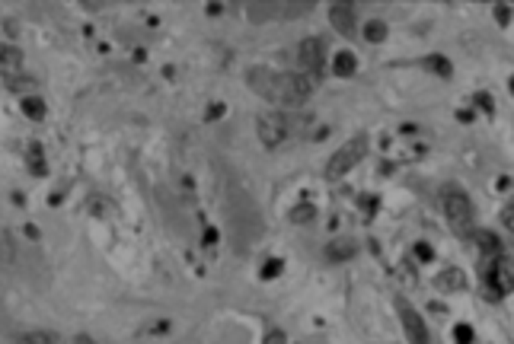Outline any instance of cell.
Here are the masks:
<instances>
[{
	"mask_svg": "<svg viewBox=\"0 0 514 344\" xmlns=\"http://www.w3.org/2000/svg\"><path fill=\"white\" fill-rule=\"evenodd\" d=\"M313 217H316L313 204H297L294 211H291V220H294V223H313Z\"/></svg>",
	"mask_w": 514,
	"mask_h": 344,
	"instance_id": "obj_19",
	"label": "cell"
},
{
	"mask_svg": "<svg viewBox=\"0 0 514 344\" xmlns=\"http://www.w3.org/2000/svg\"><path fill=\"white\" fill-rule=\"evenodd\" d=\"M329 23L336 32L342 35H355V23H358V13H355V3H332L329 7Z\"/></svg>",
	"mask_w": 514,
	"mask_h": 344,
	"instance_id": "obj_8",
	"label": "cell"
},
{
	"mask_svg": "<svg viewBox=\"0 0 514 344\" xmlns=\"http://www.w3.org/2000/svg\"><path fill=\"white\" fill-rule=\"evenodd\" d=\"M482 278H486V284H489V290L495 296L511 294V265H508L505 255H498L492 265H486V268H482Z\"/></svg>",
	"mask_w": 514,
	"mask_h": 344,
	"instance_id": "obj_6",
	"label": "cell"
},
{
	"mask_svg": "<svg viewBox=\"0 0 514 344\" xmlns=\"http://www.w3.org/2000/svg\"><path fill=\"white\" fill-rule=\"evenodd\" d=\"M476 106H479V108H486V115H492V112H495V102H492V96H489V93H476Z\"/></svg>",
	"mask_w": 514,
	"mask_h": 344,
	"instance_id": "obj_23",
	"label": "cell"
},
{
	"mask_svg": "<svg viewBox=\"0 0 514 344\" xmlns=\"http://www.w3.org/2000/svg\"><path fill=\"white\" fill-rule=\"evenodd\" d=\"M256 128L266 147H278L282 140H288V118L284 115H262L256 122Z\"/></svg>",
	"mask_w": 514,
	"mask_h": 344,
	"instance_id": "obj_7",
	"label": "cell"
},
{
	"mask_svg": "<svg viewBox=\"0 0 514 344\" xmlns=\"http://www.w3.org/2000/svg\"><path fill=\"white\" fill-rule=\"evenodd\" d=\"M282 271H284V262H282V258H268V262L262 265V278L272 280V278H278Z\"/></svg>",
	"mask_w": 514,
	"mask_h": 344,
	"instance_id": "obj_20",
	"label": "cell"
},
{
	"mask_svg": "<svg viewBox=\"0 0 514 344\" xmlns=\"http://www.w3.org/2000/svg\"><path fill=\"white\" fill-rule=\"evenodd\" d=\"M502 223H505V227H514V207L511 204L502 211Z\"/></svg>",
	"mask_w": 514,
	"mask_h": 344,
	"instance_id": "obj_27",
	"label": "cell"
},
{
	"mask_svg": "<svg viewBox=\"0 0 514 344\" xmlns=\"http://www.w3.org/2000/svg\"><path fill=\"white\" fill-rule=\"evenodd\" d=\"M205 242H208V246H214V242H217V229L214 227H205Z\"/></svg>",
	"mask_w": 514,
	"mask_h": 344,
	"instance_id": "obj_28",
	"label": "cell"
},
{
	"mask_svg": "<svg viewBox=\"0 0 514 344\" xmlns=\"http://www.w3.org/2000/svg\"><path fill=\"white\" fill-rule=\"evenodd\" d=\"M7 86H10V90H13V93H23V96H29V93H26V90L33 86V80H17V77H10V80H7Z\"/></svg>",
	"mask_w": 514,
	"mask_h": 344,
	"instance_id": "obj_24",
	"label": "cell"
},
{
	"mask_svg": "<svg viewBox=\"0 0 514 344\" xmlns=\"http://www.w3.org/2000/svg\"><path fill=\"white\" fill-rule=\"evenodd\" d=\"M23 115H29L33 122H42L45 118V112H48V106H45V99L42 96H35V93H29V96H23Z\"/></svg>",
	"mask_w": 514,
	"mask_h": 344,
	"instance_id": "obj_15",
	"label": "cell"
},
{
	"mask_svg": "<svg viewBox=\"0 0 514 344\" xmlns=\"http://www.w3.org/2000/svg\"><path fill=\"white\" fill-rule=\"evenodd\" d=\"M441 204H444V213H448V220L454 229H470L473 227V201H470V195H466L463 189H444L441 191Z\"/></svg>",
	"mask_w": 514,
	"mask_h": 344,
	"instance_id": "obj_3",
	"label": "cell"
},
{
	"mask_svg": "<svg viewBox=\"0 0 514 344\" xmlns=\"http://www.w3.org/2000/svg\"><path fill=\"white\" fill-rule=\"evenodd\" d=\"M26 163H29L33 175H45V172H48V166H45V150H42L39 140H33V144L26 147Z\"/></svg>",
	"mask_w": 514,
	"mask_h": 344,
	"instance_id": "obj_13",
	"label": "cell"
},
{
	"mask_svg": "<svg viewBox=\"0 0 514 344\" xmlns=\"http://www.w3.org/2000/svg\"><path fill=\"white\" fill-rule=\"evenodd\" d=\"M221 115H224V106H221V102L208 108V118H211V122H214V118H221Z\"/></svg>",
	"mask_w": 514,
	"mask_h": 344,
	"instance_id": "obj_29",
	"label": "cell"
},
{
	"mask_svg": "<svg viewBox=\"0 0 514 344\" xmlns=\"http://www.w3.org/2000/svg\"><path fill=\"white\" fill-rule=\"evenodd\" d=\"M396 312H399V322H403V332H406L409 344H432V335H428V325L425 319L419 316L415 306H409L403 296L396 300Z\"/></svg>",
	"mask_w": 514,
	"mask_h": 344,
	"instance_id": "obj_4",
	"label": "cell"
},
{
	"mask_svg": "<svg viewBox=\"0 0 514 344\" xmlns=\"http://www.w3.org/2000/svg\"><path fill=\"white\" fill-rule=\"evenodd\" d=\"M332 74H339V77L358 74V57L351 55V51H339V55H332Z\"/></svg>",
	"mask_w": 514,
	"mask_h": 344,
	"instance_id": "obj_12",
	"label": "cell"
},
{
	"mask_svg": "<svg viewBox=\"0 0 514 344\" xmlns=\"http://www.w3.org/2000/svg\"><path fill=\"white\" fill-rule=\"evenodd\" d=\"M17 70H23V51L17 45H0V74L10 80Z\"/></svg>",
	"mask_w": 514,
	"mask_h": 344,
	"instance_id": "obj_10",
	"label": "cell"
},
{
	"mask_svg": "<svg viewBox=\"0 0 514 344\" xmlns=\"http://www.w3.org/2000/svg\"><path fill=\"white\" fill-rule=\"evenodd\" d=\"M297 61L304 64V70L307 74H323V67H326V45L320 35H310V39H304L297 45Z\"/></svg>",
	"mask_w": 514,
	"mask_h": 344,
	"instance_id": "obj_5",
	"label": "cell"
},
{
	"mask_svg": "<svg viewBox=\"0 0 514 344\" xmlns=\"http://www.w3.org/2000/svg\"><path fill=\"white\" fill-rule=\"evenodd\" d=\"M387 32H390V29H387L383 19H367L365 23V39L371 41V45H380V41L387 39Z\"/></svg>",
	"mask_w": 514,
	"mask_h": 344,
	"instance_id": "obj_16",
	"label": "cell"
},
{
	"mask_svg": "<svg viewBox=\"0 0 514 344\" xmlns=\"http://www.w3.org/2000/svg\"><path fill=\"white\" fill-rule=\"evenodd\" d=\"M262 344H288V338H284L282 328H272V332L266 335V341H262Z\"/></svg>",
	"mask_w": 514,
	"mask_h": 344,
	"instance_id": "obj_26",
	"label": "cell"
},
{
	"mask_svg": "<svg viewBox=\"0 0 514 344\" xmlns=\"http://www.w3.org/2000/svg\"><path fill=\"white\" fill-rule=\"evenodd\" d=\"M58 338L51 335V332H26L19 335V344H55Z\"/></svg>",
	"mask_w": 514,
	"mask_h": 344,
	"instance_id": "obj_18",
	"label": "cell"
},
{
	"mask_svg": "<svg viewBox=\"0 0 514 344\" xmlns=\"http://www.w3.org/2000/svg\"><path fill=\"white\" fill-rule=\"evenodd\" d=\"M434 287L444 290V294H448V290H457V294H460V290H466V274L460 268H444L438 278H434Z\"/></svg>",
	"mask_w": 514,
	"mask_h": 344,
	"instance_id": "obj_11",
	"label": "cell"
},
{
	"mask_svg": "<svg viewBox=\"0 0 514 344\" xmlns=\"http://www.w3.org/2000/svg\"><path fill=\"white\" fill-rule=\"evenodd\" d=\"M476 242H479V249L489 255V258H498V255H505V246H502V239H498L495 233H489V229L476 233Z\"/></svg>",
	"mask_w": 514,
	"mask_h": 344,
	"instance_id": "obj_14",
	"label": "cell"
},
{
	"mask_svg": "<svg viewBox=\"0 0 514 344\" xmlns=\"http://www.w3.org/2000/svg\"><path fill=\"white\" fill-rule=\"evenodd\" d=\"M355 255H358V242H355V239L339 236V239H332L329 246H326V258H329V262H351Z\"/></svg>",
	"mask_w": 514,
	"mask_h": 344,
	"instance_id": "obj_9",
	"label": "cell"
},
{
	"mask_svg": "<svg viewBox=\"0 0 514 344\" xmlns=\"http://www.w3.org/2000/svg\"><path fill=\"white\" fill-rule=\"evenodd\" d=\"M425 67H428L432 74L444 77V80H448V77L454 74V67H450V61H448L444 55H432V57H425Z\"/></svg>",
	"mask_w": 514,
	"mask_h": 344,
	"instance_id": "obj_17",
	"label": "cell"
},
{
	"mask_svg": "<svg viewBox=\"0 0 514 344\" xmlns=\"http://www.w3.org/2000/svg\"><path fill=\"white\" fill-rule=\"evenodd\" d=\"M246 83L253 93L262 99L275 102L282 108H300L313 96V80L307 74H291V70H268V67H256L246 74Z\"/></svg>",
	"mask_w": 514,
	"mask_h": 344,
	"instance_id": "obj_1",
	"label": "cell"
},
{
	"mask_svg": "<svg viewBox=\"0 0 514 344\" xmlns=\"http://www.w3.org/2000/svg\"><path fill=\"white\" fill-rule=\"evenodd\" d=\"M508 13H511V7H508V3H498V7H495L498 26H508V23H511V17H508Z\"/></svg>",
	"mask_w": 514,
	"mask_h": 344,
	"instance_id": "obj_25",
	"label": "cell"
},
{
	"mask_svg": "<svg viewBox=\"0 0 514 344\" xmlns=\"http://www.w3.org/2000/svg\"><path fill=\"white\" fill-rule=\"evenodd\" d=\"M367 147H371V144H367V134H355V137H349L336 153L329 156V163H326V179L336 182V179H342V175H349V172L367 156Z\"/></svg>",
	"mask_w": 514,
	"mask_h": 344,
	"instance_id": "obj_2",
	"label": "cell"
},
{
	"mask_svg": "<svg viewBox=\"0 0 514 344\" xmlns=\"http://www.w3.org/2000/svg\"><path fill=\"white\" fill-rule=\"evenodd\" d=\"M415 258L419 262H434V249L428 242H415Z\"/></svg>",
	"mask_w": 514,
	"mask_h": 344,
	"instance_id": "obj_21",
	"label": "cell"
},
{
	"mask_svg": "<svg viewBox=\"0 0 514 344\" xmlns=\"http://www.w3.org/2000/svg\"><path fill=\"white\" fill-rule=\"evenodd\" d=\"M454 338H457V344H473V328H470V325H457Z\"/></svg>",
	"mask_w": 514,
	"mask_h": 344,
	"instance_id": "obj_22",
	"label": "cell"
},
{
	"mask_svg": "<svg viewBox=\"0 0 514 344\" xmlns=\"http://www.w3.org/2000/svg\"><path fill=\"white\" fill-rule=\"evenodd\" d=\"M208 13H211V17H221V3H208Z\"/></svg>",
	"mask_w": 514,
	"mask_h": 344,
	"instance_id": "obj_30",
	"label": "cell"
},
{
	"mask_svg": "<svg viewBox=\"0 0 514 344\" xmlns=\"http://www.w3.org/2000/svg\"><path fill=\"white\" fill-rule=\"evenodd\" d=\"M26 236H29V239H39V229H35L33 223H29V227H26Z\"/></svg>",
	"mask_w": 514,
	"mask_h": 344,
	"instance_id": "obj_31",
	"label": "cell"
}]
</instances>
